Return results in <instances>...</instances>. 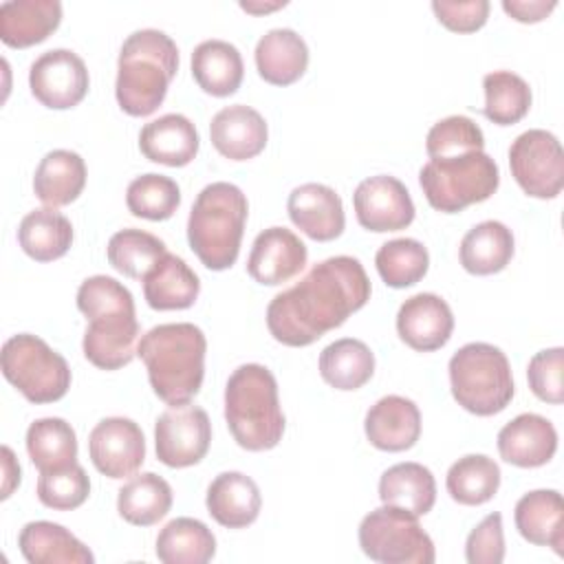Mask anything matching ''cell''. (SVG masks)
<instances>
[{
  "label": "cell",
  "instance_id": "obj_1",
  "mask_svg": "<svg viewBox=\"0 0 564 564\" xmlns=\"http://www.w3.org/2000/svg\"><path fill=\"white\" fill-rule=\"evenodd\" d=\"M370 300V280L352 256L317 262L267 306V328L284 346H311Z\"/></svg>",
  "mask_w": 564,
  "mask_h": 564
},
{
  "label": "cell",
  "instance_id": "obj_2",
  "mask_svg": "<svg viewBox=\"0 0 564 564\" xmlns=\"http://www.w3.org/2000/svg\"><path fill=\"white\" fill-rule=\"evenodd\" d=\"M77 308L88 319L82 341L86 359L101 370L128 366L139 339L132 293L110 275H90L77 289Z\"/></svg>",
  "mask_w": 564,
  "mask_h": 564
},
{
  "label": "cell",
  "instance_id": "obj_3",
  "mask_svg": "<svg viewBox=\"0 0 564 564\" xmlns=\"http://www.w3.org/2000/svg\"><path fill=\"white\" fill-rule=\"evenodd\" d=\"M205 333L189 322L159 324L137 344L150 386L167 405L189 403L198 394L205 377Z\"/></svg>",
  "mask_w": 564,
  "mask_h": 564
},
{
  "label": "cell",
  "instance_id": "obj_4",
  "mask_svg": "<svg viewBox=\"0 0 564 564\" xmlns=\"http://www.w3.org/2000/svg\"><path fill=\"white\" fill-rule=\"evenodd\" d=\"M178 70L176 42L159 29L130 33L117 59V104L130 117L152 115L165 99Z\"/></svg>",
  "mask_w": 564,
  "mask_h": 564
},
{
  "label": "cell",
  "instance_id": "obj_5",
  "mask_svg": "<svg viewBox=\"0 0 564 564\" xmlns=\"http://www.w3.org/2000/svg\"><path fill=\"white\" fill-rule=\"evenodd\" d=\"M225 421L234 441L249 452L275 447L284 434L278 381L262 364L238 366L225 386Z\"/></svg>",
  "mask_w": 564,
  "mask_h": 564
},
{
  "label": "cell",
  "instance_id": "obj_6",
  "mask_svg": "<svg viewBox=\"0 0 564 564\" xmlns=\"http://www.w3.org/2000/svg\"><path fill=\"white\" fill-rule=\"evenodd\" d=\"M247 212V196L234 183L216 181L198 192L187 218V242L207 269L225 271L236 262Z\"/></svg>",
  "mask_w": 564,
  "mask_h": 564
},
{
  "label": "cell",
  "instance_id": "obj_7",
  "mask_svg": "<svg viewBox=\"0 0 564 564\" xmlns=\"http://www.w3.org/2000/svg\"><path fill=\"white\" fill-rule=\"evenodd\" d=\"M449 386L460 408L476 416L502 412L513 399L507 355L487 341H469L449 359Z\"/></svg>",
  "mask_w": 564,
  "mask_h": 564
},
{
  "label": "cell",
  "instance_id": "obj_8",
  "mask_svg": "<svg viewBox=\"0 0 564 564\" xmlns=\"http://www.w3.org/2000/svg\"><path fill=\"white\" fill-rule=\"evenodd\" d=\"M419 183L434 209L456 214L487 200L500 185V170L487 152L476 150L427 161L419 172Z\"/></svg>",
  "mask_w": 564,
  "mask_h": 564
},
{
  "label": "cell",
  "instance_id": "obj_9",
  "mask_svg": "<svg viewBox=\"0 0 564 564\" xmlns=\"http://www.w3.org/2000/svg\"><path fill=\"white\" fill-rule=\"evenodd\" d=\"M0 368L4 379L31 403L59 401L70 388L66 359L31 333L13 335L2 344Z\"/></svg>",
  "mask_w": 564,
  "mask_h": 564
},
{
  "label": "cell",
  "instance_id": "obj_10",
  "mask_svg": "<svg viewBox=\"0 0 564 564\" xmlns=\"http://www.w3.org/2000/svg\"><path fill=\"white\" fill-rule=\"evenodd\" d=\"M361 551L381 564H432L436 560L432 538L421 529L419 516L383 505L359 524Z\"/></svg>",
  "mask_w": 564,
  "mask_h": 564
},
{
  "label": "cell",
  "instance_id": "obj_11",
  "mask_svg": "<svg viewBox=\"0 0 564 564\" xmlns=\"http://www.w3.org/2000/svg\"><path fill=\"white\" fill-rule=\"evenodd\" d=\"M516 183L533 198H555L564 187V152L557 137L542 128L518 134L509 148Z\"/></svg>",
  "mask_w": 564,
  "mask_h": 564
},
{
  "label": "cell",
  "instance_id": "obj_12",
  "mask_svg": "<svg viewBox=\"0 0 564 564\" xmlns=\"http://www.w3.org/2000/svg\"><path fill=\"white\" fill-rule=\"evenodd\" d=\"M212 443V423L203 408L170 405L154 423L156 458L167 467H189L205 458Z\"/></svg>",
  "mask_w": 564,
  "mask_h": 564
},
{
  "label": "cell",
  "instance_id": "obj_13",
  "mask_svg": "<svg viewBox=\"0 0 564 564\" xmlns=\"http://www.w3.org/2000/svg\"><path fill=\"white\" fill-rule=\"evenodd\" d=\"M88 68L84 59L68 48H51L42 53L29 68V86L33 97L53 110L77 106L88 93Z\"/></svg>",
  "mask_w": 564,
  "mask_h": 564
},
{
  "label": "cell",
  "instance_id": "obj_14",
  "mask_svg": "<svg viewBox=\"0 0 564 564\" xmlns=\"http://www.w3.org/2000/svg\"><path fill=\"white\" fill-rule=\"evenodd\" d=\"M88 454L99 474L119 480L143 465L145 438L132 419L106 416L90 430Z\"/></svg>",
  "mask_w": 564,
  "mask_h": 564
},
{
  "label": "cell",
  "instance_id": "obj_15",
  "mask_svg": "<svg viewBox=\"0 0 564 564\" xmlns=\"http://www.w3.org/2000/svg\"><path fill=\"white\" fill-rule=\"evenodd\" d=\"M357 223L375 234L405 229L414 220V203L408 187L390 174L364 178L352 194Z\"/></svg>",
  "mask_w": 564,
  "mask_h": 564
},
{
  "label": "cell",
  "instance_id": "obj_16",
  "mask_svg": "<svg viewBox=\"0 0 564 564\" xmlns=\"http://www.w3.org/2000/svg\"><path fill=\"white\" fill-rule=\"evenodd\" d=\"M306 245L286 227L260 231L247 258L249 275L267 286H278L295 278L306 264Z\"/></svg>",
  "mask_w": 564,
  "mask_h": 564
},
{
  "label": "cell",
  "instance_id": "obj_17",
  "mask_svg": "<svg viewBox=\"0 0 564 564\" xmlns=\"http://www.w3.org/2000/svg\"><path fill=\"white\" fill-rule=\"evenodd\" d=\"M454 330L449 304L436 293H416L408 297L397 313L399 337L419 352L443 348Z\"/></svg>",
  "mask_w": 564,
  "mask_h": 564
},
{
  "label": "cell",
  "instance_id": "obj_18",
  "mask_svg": "<svg viewBox=\"0 0 564 564\" xmlns=\"http://www.w3.org/2000/svg\"><path fill=\"white\" fill-rule=\"evenodd\" d=\"M291 223L317 242H328L341 236L346 216L339 194L324 183L297 185L286 200Z\"/></svg>",
  "mask_w": 564,
  "mask_h": 564
},
{
  "label": "cell",
  "instance_id": "obj_19",
  "mask_svg": "<svg viewBox=\"0 0 564 564\" xmlns=\"http://www.w3.org/2000/svg\"><path fill=\"white\" fill-rule=\"evenodd\" d=\"M209 137L214 148L229 161H247L258 156L269 139L264 117L245 104L225 106L212 117Z\"/></svg>",
  "mask_w": 564,
  "mask_h": 564
},
{
  "label": "cell",
  "instance_id": "obj_20",
  "mask_svg": "<svg viewBox=\"0 0 564 564\" xmlns=\"http://www.w3.org/2000/svg\"><path fill=\"white\" fill-rule=\"evenodd\" d=\"M366 438L381 452H405L421 436V412L412 399L381 397L364 419Z\"/></svg>",
  "mask_w": 564,
  "mask_h": 564
},
{
  "label": "cell",
  "instance_id": "obj_21",
  "mask_svg": "<svg viewBox=\"0 0 564 564\" xmlns=\"http://www.w3.org/2000/svg\"><path fill=\"white\" fill-rule=\"evenodd\" d=\"M557 449V432L546 416L524 412L498 432L500 458L516 467H542Z\"/></svg>",
  "mask_w": 564,
  "mask_h": 564
},
{
  "label": "cell",
  "instance_id": "obj_22",
  "mask_svg": "<svg viewBox=\"0 0 564 564\" xmlns=\"http://www.w3.org/2000/svg\"><path fill=\"white\" fill-rule=\"evenodd\" d=\"M209 516L227 529H245L258 520L262 496L253 478L242 471H223L209 487L205 498Z\"/></svg>",
  "mask_w": 564,
  "mask_h": 564
},
{
  "label": "cell",
  "instance_id": "obj_23",
  "mask_svg": "<svg viewBox=\"0 0 564 564\" xmlns=\"http://www.w3.org/2000/svg\"><path fill=\"white\" fill-rule=\"evenodd\" d=\"M200 139L194 123L178 112H167L145 123L139 132V148L152 163L183 167L194 161Z\"/></svg>",
  "mask_w": 564,
  "mask_h": 564
},
{
  "label": "cell",
  "instance_id": "obj_24",
  "mask_svg": "<svg viewBox=\"0 0 564 564\" xmlns=\"http://www.w3.org/2000/svg\"><path fill=\"white\" fill-rule=\"evenodd\" d=\"M518 533L535 544L564 555V505L555 489H535L524 494L513 509Z\"/></svg>",
  "mask_w": 564,
  "mask_h": 564
},
{
  "label": "cell",
  "instance_id": "obj_25",
  "mask_svg": "<svg viewBox=\"0 0 564 564\" xmlns=\"http://www.w3.org/2000/svg\"><path fill=\"white\" fill-rule=\"evenodd\" d=\"M59 22V0H7L0 4V40L11 48L44 42Z\"/></svg>",
  "mask_w": 564,
  "mask_h": 564
},
{
  "label": "cell",
  "instance_id": "obj_26",
  "mask_svg": "<svg viewBox=\"0 0 564 564\" xmlns=\"http://www.w3.org/2000/svg\"><path fill=\"white\" fill-rule=\"evenodd\" d=\"M20 553L29 564H93V551L66 527L48 520L26 522L18 535Z\"/></svg>",
  "mask_w": 564,
  "mask_h": 564
},
{
  "label": "cell",
  "instance_id": "obj_27",
  "mask_svg": "<svg viewBox=\"0 0 564 564\" xmlns=\"http://www.w3.org/2000/svg\"><path fill=\"white\" fill-rule=\"evenodd\" d=\"M258 75L273 86L297 82L308 66V46L293 29H271L256 44Z\"/></svg>",
  "mask_w": 564,
  "mask_h": 564
},
{
  "label": "cell",
  "instance_id": "obj_28",
  "mask_svg": "<svg viewBox=\"0 0 564 564\" xmlns=\"http://www.w3.org/2000/svg\"><path fill=\"white\" fill-rule=\"evenodd\" d=\"M143 282V297L150 308L154 311H181L189 308L198 293L200 280L189 269V264L174 256L165 253L141 280Z\"/></svg>",
  "mask_w": 564,
  "mask_h": 564
},
{
  "label": "cell",
  "instance_id": "obj_29",
  "mask_svg": "<svg viewBox=\"0 0 564 564\" xmlns=\"http://www.w3.org/2000/svg\"><path fill=\"white\" fill-rule=\"evenodd\" d=\"M86 185V163L73 150H51L35 167L33 192L46 207L70 205Z\"/></svg>",
  "mask_w": 564,
  "mask_h": 564
},
{
  "label": "cell",
  "instance_id": "obj_30",
  "mask_svg": "<svg viewBox=\"0 0 564 564\" xmlns=\"http://www.w3.org/2000/svg\"><path fill=\"white\" fill-rule=\"evenodd\" d=\"M192 75L207 95L229 97L242 84V55L231 42L205 40L192 53Z\"/></svg>",
  "mask_w": 564,
  "mask_h": 564
},
{
  "label": "cell",
  "instance_id": "obj_31",
  "mask_svg": "<svg viewBox=\"0 0 564 564\" xmlns=\"http://www.w3.org/2000/svg\"><path fill=\"white\" fill-rule=\"evenodd\" d=\"M379 498L412 516H425L436 502V480L421 463H397L381 474Z\"/></svg>",
  "mask_w": 564,
  "mask_h": 564
},
{
  "label": "cell",
  "instance_id": "obj_32",
  "mask_svg": "<svg viewBox=\"0 0 564 564\" xmlns=\"http://www.w3.org/2000/svg\"><path fill=\"white\" fill-rule=\"evenodd\" d=\"M513 234L500 220L474 225L460 240V264L474 275L502 271L513 258Z\"/></svg>",
  "mask_w": 564,
  "mask_h": 564
},
{
  "label": "cell",
  "instance_id": "obj_33",
  "mask_svg": "<svg viewBox=\"0 0 564 564\" xmlns=\"http://www.w3.org/2000/svg\"><path fill=\"white\" fill-rule=\"evenodd\" d=\"M18 242L29 258L37 262H53L70 249L73 225L55 207H40L20 220Z\"/></svg>",
  "mask_w": 564,
  "mask_h": 564
},
{
  "label": "cell",
  "instance_id": "obj_34",
  "mask_svg": "<svg viewBox=\"0 0 564 564\" xmlns=\"http://www.w3.org/2000/svg\"><path fill=\"white\" fill-rule=\"evenodd\" d=\"M172 507V487L154 471L132 476L117 496L119 516L137 527H152L167 516Z\"/></svg>",
  "mask_w": 564,
  "mask_h": 564
},
{
  "label": "cell",
  "instance_id": "obj_35",
  "mask_svg": "<svg viewBox=\"0 0 564 564\" xmlns=\"http://www.w3.org/2000/svg\"><path fill=\"white\" fill-rule=\"evenodd\" d=\"M214 553L216 538L196 518H174L156 535V557L165 564H205Z\"/></svg>",
  "mask_w": 564,
  "mask_h": 564
},
{
  "label": "cell",
  "instance_id": "obj_36",
  "mask_svg": "<svg viewBox=\"0 0 564 564\" xmlns=\"http://www.w3.org/2000/svg\"><path fill=\"white\" fill-rule=\"evenodd\" d=\"M372 372L375 355L361 339L344 337L319 352V375L335 390H357L370 381Z\"/></svg>",
  "mask_w": 564,
  "mask_h": 564
},
{
  "label": "cell",
  "instance_id": "obj_37",
  "mask_svg": "<svg viewBox=\"0 0 564 564\" xmlns=\"http://www.w3.org/2000/svg\"><path fill=\"white\" fill-rule=\"evenodd\" d=\"M26 452L40 471H53L77 463V434L59 416H44L26 430Z\"/></svg>",
  "mask_w": 564,
  "mask_h": 564
},
{
  "label": "cell",
  "instance_id": "obj_38",
  "mask_svg": "<svg viewBox=\"0 0 564 564\" xmlns=\"http://www.w3.org/2000/svg\"><path fill=\"white\" fill-rule=\"evenodd\" d=\"M445 487L458 505H485L500 487V467L485 454H467L447 469Z\"/></svg>",
  "mask_w": 564,
  "mask_h": 564
},
{
  "label": "cell",
  "instance_id": "obj_39",
  "mask_svg": "<svg viewBox=\"0 0 564 564\" xmlns=\"http://www.w3.org/2000/svg\"><path fill=\"white\" fill-rule=\"evenodd\" d=\"M482 88H485L482 115L498 126L518 123L531 108L529 84L511 70L487 73L482 77Z\"/></svg>",
  "mask_w": 564,
  "mask_h": 564
},
{
  "label": "cell",
  "instance_id": "obj_40",
  "mask_svg": "<svg viewBox=\"0 0 564 564\" xmlns=\"http://www.w3.org/2000/svg\"><path fill=\"white\" fill-rule=\"evenodd\" d=\"M108 262L123 275L143 280L145 273L167 253L165 242L141 229H121L110 236Z\"/></svg>",
  "mask_w": 564,
  "mask_h": 564
},
{
  "label": "cell",
  "instance_id": "obj_41",
  "mask_svg": "<svg viewBox=\"0 0 564 564\" xmlns=\"http://www.w3.org/2000/svg\"><path fill=\"white\" fill-rule=\"evenodd\" d=\"M375 264L388 286L405 289L423 280L430 267V253L414 238H394L379 247Z\"/></svg>",
  "mask_w": 564,
  "mask_h": 564
},
{
  "label": "cell",
  "instance_id": "obj_42",
  "mask_svg": "<svg viewBox=\"0 0 564 564\" xmlns=\"http://www.w3.org/2000/svg\"><path fill=\"white\" fill-rule=\"evenodd\" d=\"M128 209L145 220H167L181 205V189L174 178L163 174H141L126 189Z\"/></svg>",
  "mask_w": 564,
  "mask_h": 564
},
{
  "label": "cell",
  "instance_id": "obj_43",
  "mask_svg": "<svg viewBox=\"0 0 564 564\" xmlns=\"http://www.w3.org/2000/svg\"><path fill=\"white\" fill-rule=\"evenodd\" d=\"M485 148V134L480 126L465 115H449L436 121L425 139L430 161L476 152Z\"/></svg>",
  "mask_w": 564,
  "mask_h": 564
},
{
  "label": "cell",
  "instance_id": "obj_44",
  "mask_svg": "<svg viewBox=\"0 0 564 564\" xmlns=\"http://www.w3.org/2000/svg\"><path fill=\"white\" fill-rule=\"evenodd\" d=\"M90 494V478L79 463L62 469L40 471L37 498L44 507L55 511H70L86 502Z\"/></svg>",
  "mask_w": 564,
  "mask_h": 564
},
{
  "label": "cell",
  "instance_id": "obj_45",
  "mask_svg": "<svg viewBox=\"0 0 564 564\" xmlns=\"http://www.w3.org/2000/svg\"><path fill=\"white\" fill-rule=\"evenodd\" d=\"M562 372H564V348L562 346L544 348V350L535 352L527 368V379H529L531 392L544 403L560 405L564 401Z\"/></svg>",
  "mask_w": 564,
  "mask_h": 564
},
{
  "label": "cell",
  "instance_id": "obj_46",
  "mask_svg": "<svg viewBox=\"0 0 564 564\" xmlns=\"http://www.w3.org/2000/svg\"><path fill=\"white\" fill-rule=\"evenodd\" d=\"M465 557L469 564H500L505 560V531L498 511L485 516L467 535Z\"/></svg>",
  "mask_w": 564,
  "mask_h": 564
},
{
  "label": "cell",
  "instance_id": "obj_47",
  "mask_svg": "<svg viewBox=\"0 0 564 564\" xmlns=\"http://www.w3.org/2000/svg\"><path fill=\"white\" fill-rule=\"evenodd\" d=\"M432 11L441 24L449 31L471 33L478 31L489 18V2L487 0H467V2H449V0H434Z\"/></svg>",
  "mask_w": 564,
  "mask_h": 564
},
{
  "label": "cell",
  "instance_id": "obj_48",
  "mask_svg": "<svg viewBox=\"0 0 564 564\" xmlns=\"http://www.w3.org/2000/svg\"><path fill=\"white\" fill-rule=\"evenodd\" d=\"M555 7L557 0H502L505 13H509L518 22H540Z\"/></svg>",
  "mask_w": 564,
  "mask_h": 564
},
{
  "label": "cell",
  "instance_id": "obj_49",
  "mask_svg": "<svg viewBox=\"0 0 564 564\" xmlns=\"http://www.w3.org/2000/svg\"><path fill=\"white\" fill-rule=\"evenodd\" d=\"M2 494L0 498L7 500L13 489L20 485V463L15 460V454L11 452L9 445H2Z\"/></svg>",
  "mask_w": 564,
  "mask_h": 564
},
{
  "label": "cell",
  "instance_id": "obj_50",
  "mask_svg": "<svg viewBox=\"0 0 564 564\" xmlns=\"http://www.w3.org/2000/svg\"><path fill=\"white\" fill-rule=\"evenodd\" d=\"M280 7H286V0H278V2H240V9H245L249 13H267V11H275Z\"/></svg>",
  "mask_w": 564,
  "mask_h": 564
}]
</instances>
